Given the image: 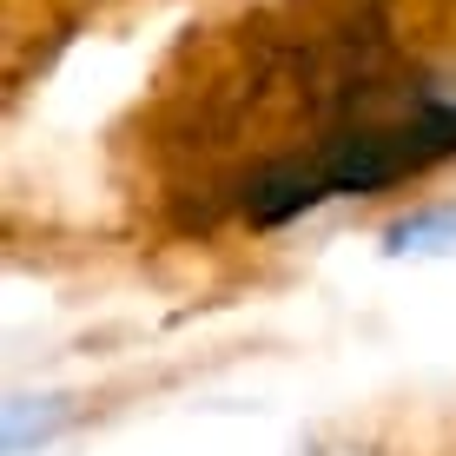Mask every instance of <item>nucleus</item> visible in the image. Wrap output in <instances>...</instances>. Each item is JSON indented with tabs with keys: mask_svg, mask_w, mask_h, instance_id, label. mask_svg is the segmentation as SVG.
I'll return each instance as SVG.
<instances>
[{
	"mask_svg": "<svg viewBox=\"0 0 456 456\" xmlns=\"http://www.w3.org/2000/svg\"><path fill=\"white\" fill-rule=\"evenodd\" d=\"M384 251L390 258H456V206L417 212V218H403V225H390Z\"/></svg>",
	"mask_w": 456,
	"mask_h": 456,
	"instance_id": "f257e3e1",
	"label": "nucleus"
}]
</instances>
